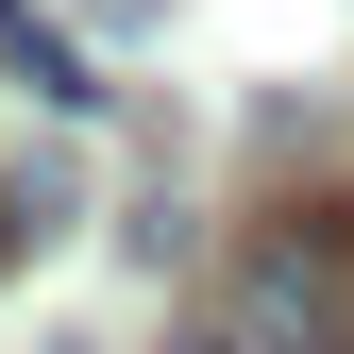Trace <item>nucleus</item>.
Wrapping results in <instances>:
<instances>
[{
  "mask_svg": "<svg viewBox=\"0 0 354 354\" xmlns=\"http://www.w3.org/2000/svg\"><path fill=\"white\" fill-rule=\"evenodd\" d=\"M236 337L253 354H354V203H287L236 236Z\"/></svg>",
  "mask_w": 354,
  "mask_h": 354,
  "instance_id": "nucleus-1",
  "label": "nucleus"
},
{
  "mask_svg": "<svg viewBox=\"0 0 354 354\" xmlns=\"http://www.w3.org/2000/svg\"><path fill=\"white\" fill-rule=\"evenodd\" d=\"M0 68H17V84H34V102H102V68H84V51H68V34H51V17H34V34H17V51H0Z\"/></svg>",
  "mask_w": 354,
  "mask_h": 354,
  "instance_id": "nucleus-2",
  "label": "nucleus"
},
{
  "mask_svg": "<svg viewBox=\"0 0 354 354\" xmlns=\"http://www.w3.org/2000/svg\"><path fill=\"white\" fill-rule=\"evenodd\" d=\"M17 34H34V0H0V51H17Z\"/></svg>",
  "mask_w": 354,
  "mask_h": 354,
  "instance_id": "nucleus-3",
  "label": "nucleus"
},
{
  "mask_svg": "<svg viewBox=\"0 0 354 354\" xmlns=\"http://www.w3.org/2000/svg\"><path fill=\"white\" fill-rule=\"evenodd\" d=\"M0 253H17V219H0Z\"/></svg>",
  "mask_w": 354,
  "mask_h": 354,
  "instance_id": "nucleus-4",
  "label": "nucleus"
}]
</instances>
